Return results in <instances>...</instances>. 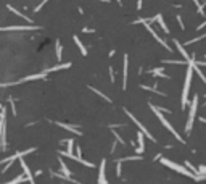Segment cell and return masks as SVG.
<instances>
[{"label": "cell", "mask_w": 206, "mask_h": 184, "mask_svg": "<svg viewBox=\"0 0 206 184\" xmlns=\"http://www.w3.org/2000/svg\"><path fill=\"white\" fill-rule=\"evenodd\" d=\"M192 76H193V66H192V57L187 63V73H185V83H184V91H182V110H185L188 105V92H190V84H192Z\"/></svg>", "instance_id": "obj_1"}, {"label": "cell", "mask_w": 206, "mask_h": 184, "mask_svg": "<svg viewBox=\"0 0 206 184\" xmlns=\"http://www.w3.org/2000/svg\"><path fill=\"white\" fill-rule=\"evenodd\" d=\"M148 107H150V108H152V110H153V111H154V115H156V116H158V120H160V121H161V124H163V126H164V128H166V129H167V131H169V132H171V134H174V137H176V139H177V141H179V142H185V141H184V139H182V137H180V136H179V132H177V131H176V129H174V128H172V126H171V124H169V121H167V120H166V118H164V115H163V113H161V111H160V110H158V107H154V105H153V104H148Z\"/></svg>", "instance_id": "obj_2"}, {"label": "cell", "mask_w": 206, "mask_h": 184, "mask_svg": "<svg viewBox=\"0 0 206 184\" xmlns=\"http://www.w3.org/2000/svg\"><path fill=\"white\" fill-rule=\"evenodd\" d=\"M158 160H160V162H161V165H166L167 168L174 170V171L180 173V175H185V176H187V178H193V179H197V175H193V173H192L190 170L184 168V166L177 165V163L171 162V160H167V158H163V157H160V158H158Z\"/></svg>", "instance_id": "obj_3"}, {"label": "cell", "mask_w": 206, "mask_h": 184, "mask_svg": "<svg viewBox=\"0 0 206 184\" xmlns=\"http://www.w3.org/2000/svg\"><path fill=\"white\" fill-rule=\"evenodd\" d=\"M32 152H36V147H32V149H27V150H24V152H18V153H15V155L8 157V158H3V160H0V165H2V163H6V165L3 166V173H5L6 170H8L10 166L13 165V162H15L16 158H19V157H24V155H29V153H32Z\"/></svg>", "instance_id": "obj_4"}, {"label": "cell", "mask_w": 206, "mask_h": 184, "mask_svg": "<svg viewBox=\"0 0 206 184\" xmlns=\"http://www.w3.org/2000/svg\"><path fill=\"white\" fill-rule=\"evenodd\" d=\"M197 107H198V95H195L193 100H192V105H190V113H188L187 124H185V131L187 132L192 131V126H193V121H195V113H197Z\"/></svg>", "instance_id": "obj_5"}, {"label": "cell", "mask_w": 206, "mask_h": 184, "mask_svg": "<svg viewBox=\"0 0 206 184\" xmlns=\"http://www.w3.org/2000/svg\"><path fill=\"white\" fill-rule=\"evenodd\" d=\"M124 111H126V113H127V116L130 118V120H132L134 123H135V126H137V128H139V129H140V131H142V132H143V134H145V137H148V139H150V141H152V142H156V139H154V137H153V136H152V134H150V132H148V129H147V128H145V126H143V124H142V123H140L139 120H137V118H135V116H134V115H132V113H130V111H129V110H124Z\"/></svg>", "instance_id": "obj_6"}, {"label": "cell", "mask_w": 206, "mask_h": 184, "mask_svg": "<svg viewBox=\"0 0 206 184\" xmlns=\"http://www.w3.org/2000/svg\"><path fill=\"white\" fill-rule=\"evenodd\" d=\"M143 24H145V28H147V31H148V32H150V34H152V36L154 37V39H156V42H160V44H161V45H163V47H164V49H166V50H167V52H172V49H171V47H169V45H167V44H166V42H164V40H163V39H161V37H160V36H158V34H156V32H154V29H153V28H152V26H150V24H148V23H143Z\"/></svg>", "instance_id": "obj_7"}, {"label": "cell", "mask_w": 206, "mask_h": 184, "mask_svg": "<svg viewBox=\"0 0 206 184\" xmlns=\"http://www.w3.org/2000/svg\"><path fill=\"white\" fill-rule=\"evenodd\" d=\"M47 71H42V73H37V74H31V76H26V78H23V79H19V81H16V83H13V84H19V83H27V81H36V79H44V78H47Z\"/></svg>", "instance_id": "obj_8"}, {"label": "cell", "mask_w": 206, "mask_h": 184, "mask_svg": "<svg viewBox=\"0 0 206 184\" xmlns=\"http://www.w3.org/2000/svg\"><path fill=\"white\" fill-rule=\"evenodd\" d=\"M122 89L127 87V73H129V57L124 55V63H122Z\"/></svg>", "instance_id": "obj_9"}, {"label": "cell", "mask_w": 206, "mask_h": 184, "mask_svg": "<svg viewBox=\"0 0 206 184\" xmlns=\"http://www.w3.org/2000/svg\"><path fill=\"white\" fill-rule=\"evenodd\" d=\"M31 29H40L39 26H3L0 31H31Z\"/></svg>", "instance_id": "obj_10"}, {"label": "cell", "mask_w": 206, "mask_h": 184, "mask_svg": "<svg viewBox=\"0 0 206 184\" xmlns=\"http://www.w3.org/2000/svg\"><path fill=\"white\" fill-rule=\"evenodd\" d=\"M19 165H21V168L24 170L27 181H29L31 184H36V183H34V176H32V173H31V170H29V166H27V163L24 162V160H23V157H19Z\"/></svg>", "instance_id": "obj_11"}, {"label": "cell", "mask_w": 206, "mask_h": 184, "mask_svg": "<svg viewBox=\"0 0 206 184\" xmlns=\"http://www.w3.org/2000/svg\"><path fill=\"white\" fill-rule=\"evenodd\" d=\"M192 66H193V71H197V74L200 76V79L206 84V76L203 74V71L200 70V65H197V60H195V55H192Z\"/></svg>", "instance_id": "obj_12"}, {"label": "cell", "mask_w": 206, "mask_h": 184, "mask_svg": "<svg viewBox=\"0 0 206 184\" xmlns=\"http://www.w3.org/2000/svg\"><path fill=\"white\" fill-rule=\"evenodd\" d=\"M143 139H145V134H143L142 131H139L137 132V142H139V149H135V152L139 153H143V145H145V141H143Z\"/></svg>", "instance_id": "obj_13"}, {"label": "cell", "mask_w": 206, "mask_h": 184, "mask_svg": "<svg viewBox=\"0 0 206 184\" xmlns=\"http://www.w3.org/2000/svg\"><path fill=\"white\" fill-rule=\"evenodd\" d=\"M174 45L177 47V50H179V53H180L182 57H184V58H185V61H187V63H188V60H190V55H188V53H187V50L184 49V45H182V44H180V42H179V40H177V39H174Z\"/></svg>", "instance_id": "obj_14"}, {"label": "cell", "mask_w": 206, "mask_h": 184, "mask_svg": "<svg viewBox=\"0 0 206 184\" xmlns=\"http://www.w3.org/2000/svg\"><path fill=\"white\" fill-rule=\"evenodd\" d=\"M105 165H106V162H105V160H102V163H100V175H98L97 184H109V183H106V179H105Z\"/></svg>", "instance_id": "obj_15"}, {"label": "cell", "mask_w": 206, "mask_h": 184, "mask_svg": "<svg viewBox=\"0 0 206 184\" xmlns=\"http://www.w3.org/2000/svg\"><path fill=\"white\" fill-rule=\"evenodd\" d=\"M57 126H60V128H64V129H68V131H71L73 134H76V136H81V131H79V129H76L74 126H71V124H66V123H60V121H57Z\"/></svg>", "instance_id": "obj_16"}, {"label": "cell", "mask_w": 206, "mask_h": 184, "mask_svg": "<svg viewBox=\"0 0 206 184\" xmlns=\"http://www.w3.org/2000/svg\"><path fill=\"white\" fill-rule=\"evenodd\" d=\"M6 8H8V10H10V12H13V13H15V15H18V16H19V18H23V19H26V21H27V23H32V19H31V18H27V16H26V15H23V13H21V12H19V10H16V8H15V6H11V5H6Z\"/></svg>", "instance_id": "obj_17"}, {"label": "cell", "mask_w": 206, "mask_h": 184, "mask_svg": "<svg viewBox=\"0 0 206 184\" xmlns=\"http://www.w3.org/2000/svg\"><path fill=\"white\" fill-rule=\"evenodd\" d=\"M156 21H158V24L161 26V29H163L164 32L169 34V28L166 26V23H164V18H163V15H161V13H158V15H156Z\"/></svg>", "instance_id": "obj_18"}, {"label": "cell", "mask_w": 206, "mask_h": 184, "mask_svg": "<svg viewBox=\"0 0 206 184\" xmlns=\"http://www.w3.org/2000/svg\"><path fill=\"white\" fill-rule=\"evenodd\" d=\"M66 68H71V61H69V63H60V65H57V66H51V68H49V70H45V71H47V73H51V71L66 70Z\"/></svg>", "instance_id": "obj_19"}, {"label": "cell", "mask_w": 206, "mask_h": 184, "mask_svg": "<svg viewBox=\"0 0 206 184\" xmlns=\"http://www.w3.org/2000/svg\"><path fill=\"white\" fill-rule=\"evenodd\" d=\"M73 39H74V42L77 44V47H79V50H81V53H82V55L85 57V55H87V49H85V45H84V44L81 42V39H79L77 36H74Z\"/></svg>", "instance_id": "obj_20"}, {"label": "cell", "mask_w": 206, "mask_h": 184, "mask_svg": "<svg viewBox=\"0 0 206 184\" xmlns=\"http://www.w3.org/2000/svg\"><path fill=\"white\" fill-rule=\"evenodd\" d=\"M148 73H152L153 76H161V78H169L167 74L163 73V68H154V70H150Z\"/></svg>", "instance_id": "obj_21"}, {"label": "cell", "mask_w": 206, "mask_h": 184, "mask_svg": "<svg viewBox=\"0 0 206 184\" xmlns=\"http://www.w3.org/2000/svg\"><path fill=\"white\" fill-rule=\"evenodd\" d=\"M58 162H60V166H61V171L64 173L66 176H71V171L68 170V166H66V163L63 162V158H58Z\"/></svg>", "instance_id": "obj_22"}, {"label": "cell", "mask_w": 206, "mask_h": 184, "mask_svg": "<svg viewBox=\"0 0 206 184\" xmlns=\"http://www.w3.org/2000/svg\"><path fill=\"white\" fill-rule=\"evenodd\" d=\"M142 89H143V91H150V92H154V94H158V95H161V97H166V94H164V92H161V91H158V89H154V87H148V86H142Z\"/></svg>", "instance_id": "obj_23"}, {"label": "cell", "mask_w": 206, "mask_h": 184, "mask_svg": "<svg viewBox=\"0 0 206 184\" xmlns=\"http://www.w3.org/2000/svg\"><path fill=\"white\" fill-rule=\"evenodd\" d=\"M27 178H24L23 175H19V176H16L15 179H11V181H8V183H5V184H18V183H23V181H26Z\"/></svg>", "instance_id": "obj_24"}, {"label": "cell", "mask_w": 206, "mask_h": 184, "mask_svg": "<svg viewBox=\"0 0 206 184\" xmlns=\"http://www.w3.org/2000/svg\"><path fill=\"white\" fill-rule=\"evenodd\" d=\"M90 89H92V91H94V92H95V94H97V95H100V97H103V98H105V100H106V102H109V104H111V98H109V97H106V95H105V94H103V92H100V91H97V89H95V87H90Z\"/></svg>", "instance_id": "obj_25"}, {"label": "cell", "mask_w": 206, "mask_h": 184, "mask_svg": "<svg viewBox=\"0 0 206 184\" xmlns=\"http://www.w3.org/2000/svg\"><path fill=\"white\" fill-rule=\"evenodd\" d=\"M163 63H172V65H187V61H180V60H163Z\"/></svg>", "instance_id": "obj_26"}, {"label": "cell", "mask_w": 206, "mask_h": 184, "mask_svg": "<svg viewBox=\"0 0 206 184\" xmlns=\"http://www.w3.org/2000/svg\"><path fill=\"white\" fill-rule=\"evenodd\" d=\"M57 58H58V61H61V44H60V40L57 42Z\"/></svg>", "instance_id": "obj_27"}, {"label": "cell", "mask_w": 206, "mask_h": 184, "mask_svg": "<svg viewBox=\"0 0 206 184\" xmlns=\"http://www.w3.org/2000/svg\"><path fill=\"white\" fill-rule=\"evenodd\" d=\"M73 147H74V139H69L68 141V153H73Z\"/></svg>", "instance_id": "obj_28"}, {"label": "cell", "mask_w": 206, "mask_h": 184, "mask_svg": "<svg viewBox=\"0 0 206 184\" xmlns=\"http://www.w3.org/2000/svg\"><path fill=\"white\" fill-rule=\"evenodd\" d=\"M205 37H206V34H205V36H200V37H195V39H190V40H187V44H185V45H190V44L197 42V40H200V39H205Z\"/></svg>", "instance_id": "obj_29"}, {"label": "cell", "mask_w": 206, "mask_h": 184, "mask_svg": "<svg viewBox=\"0 0 206 184\" xmlns=\"http://www.w3.org/2000/svg\"><path fill=\"white\" fill-rule=\"evenodd\" d=\"M113 136H114V137L118 139V142H119V144H124V139H122V137H121V136H119L116 131H113Z\"/></svg>", "instance_id": "obj_30"}, {"label": "cell", "mask_w": 206, "mask_h": 184, "mask_svg": "<svg viewBox=\"0 0 206 184\" xmlns=\"http://www.w3.org/2000/svg\"><path fill=\"white\" fill-rule=\"evenodd\" d=\"M47 2H49V0H42V2H40V3H39V5H37V6H36V10H34V12H39V10H40V8H42V6H44V5H45V3H47Z\"/></svg>", "instance_id": "obj_31"}, {"label": "cell", "mask_w": 206, "mask_h": 184, "mask_svg": "<svg viewBox=\"0 0 206 184\" xmlns=\"http://www.w3.org/2000/svg\"><path fill=\"white\" fill-rule=\"evenodd\" d=\"M143 6V0H137V10H142Z\"/></svg>", "instance_id": "obj_32"}, {"label": "cell", "mask_w": 206, "mask_h": 184, "mask_svg": "<svg viewBox=\"0 0 206 184\" xmlns=\"http://www.w3.org/2000/svg\"><path fill=\"white\" fill-rule=\"evenodd\" d=\"M109 78H111V81L114 83V73H113V68L109 66Z\"/></svg>", "instance_id": "obj_33"}, {"label": "cell", "mask_w": 206, "mask_h": 184, "mask_svg": "<svg viewBox=\"0 0 206 184\" xmlns=\"http://www.w3.org/2000/svg\"><path fill=\"white\" fill-rule=\"evenodd\" d=\"M177 21H179V26H180V29H185V26H184V23H182V18H180V16H177Z\"/></svg>", "instance_id": "obj_34"}, {"label": "cell", "mask_w": 206, "mask_h": 184, "mask_svg": "<svg viewBox=\"0 0 206 184\" xmlns=\"http://www.w3.org/2000/svg\"><path fill=\"white\" fill-rule=\"evenodd\" d=\"M205 26H206V19H205V21H203V23H201V24H200V26H197V29H198V31H200V29H203V28H205Z\"/></svg>", "instance_id": "obj_35"}, {"label": "cell", "mask_w": 206, "mask_h": 184, "mask_svg": "<svg viewBox=\"0 0 206 184\" xmlns=\"http://www.w3.org/2000/svg\"><path fill=\"white\" fill-rule=\"evenodd\" d=\"M200 171L201 173H206V166H200V168H198V175H200Z\"/></svg>", "instance_id": "obj_36"}, {"label": "cell", "mask_w": 206, "mask_h": 184, "mask_svg": "<svg viewBox=\"0 0 206 184\" xmlns=\"http://www.w3.org/2000/svg\"><path fill=\"white\" fill-rule=\"evenodd\" d=\"M84 32H94V29H89V28H84Z\"/></svg>", "instance_id": "obj_37"}, {"label": "cell", "mask_w": 206, "mask_h": 184, "mask_svg": "<svg viewBox=\"0 0 206 184\" xmlns=\"http://www.w3.org/2000/svg\"><path fill=\"white\" fill-rule=\"evenodd\" d=\"M6 86H11V83H10V84H3V83H0V87H6Z\"/></svg>", "instance_id": "obj_38"}, {"label": "cell", "mask_w": 206, "mask_h": 184, "mask_svg": "<svg viewBox=\"0 0 206 184\" xmlns=\"http://www.w3.org/2000/svg\"><path fill=\"white\" fill-rule=\"evenodd\" d=\"M200 121H201V123H206V118H203V116H200Z\"/></svg>", "instance_id": "obj_39"}, {"label": "cell", "mask_w": 206, "mask_h": 184, "mask_svg": "<svg viewBox=\"0 0 206 184\" xmlns=\"http://www.w3.org/2000/svg\"><path fill=\"white\" fill-rule=\"evenodd\" d=\"M193 2H195V5H197V6L200 5V2H198V0H193Z\"/></svg>", "instance_id": "obj_40"}, {"label": "cell", "mask_w": 206, "mask_h": 184, "mask_svg": "<svg viewBox=\"0 0 206 184\" xmlns=\"http://www.w3.org/2000/svg\"><path fill=\"white\" fill-rule=\"evenodd\" d=\"M118 3H119V5H122V2H121V0H118Z\"/></svg>", "instance_id": "obj_41"}, {"label": "cell", "mask_w": 206, "mask_h": 184, "mask_svg": "<svg viewBox=\"0 0 206 184\" xmlns=\"http://www.w3.org/2000/svg\"><path fill=\"white\" fill-rule=\"evenodd\" d=\"M100 2H109V0H100Z\"/></svg>", "instance_id": "obj_42"}, {"label": "cell", "mask_w": 206, "mask_h": 184, "mask_svg": "<svg viewBox=\"0 0 206 184\" xmlns=\"http://www.w3.org/2000/svg\"><path fill=\"white\" fill-rule=\"evenodd\" d=\"M2 108H3V107H2V104H0V110H2Z\"/></svg>", "instance_id": "obj_43"}, {"label": "cell", "mask_w": 206, "mask_h": 184, "mask_svg": "<svg viewBox=\"0 0 206 184\" xmlns=\"http://www.w3.org/2000/svg\"><path fill=\"white\" fill-rule=\"evenodd\" d=\"M0 115H2V110H0Z\"/></svg>", "instance_id": "obj_44"}, {"label": "cell", "mask_w": 206, "mask_h": 184, "mask_svg": "<svg viewBox=\"0 0 206 184\" xmlns=\"http://www.w3.org/2000/svg\"><path fill=\"white\" fill-rule=\"evenodd\" d=\"M205 63H206V61H205Z\"/></svg>", "instance_id": "obj_45"}]
</instances>
